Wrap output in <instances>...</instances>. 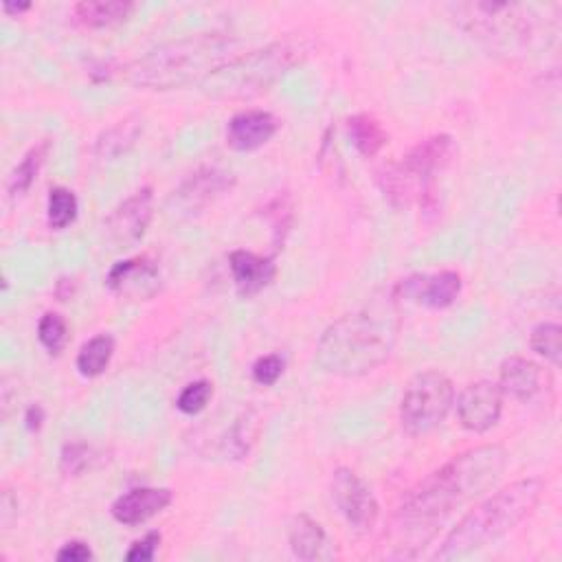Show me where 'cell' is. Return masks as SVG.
I'll return each instance as SVG.
<instances>
[{
  "label": "cell",
  "instance_id": "cell-1",
  "mask_svg": "<svg viewBox=\"0 0 562 562\" xmlns=\"http://www.w3.org/2000/svg\"><path fill=\"white\" fill-rule=\"evenodd\" d=\"M507 465V450L498 443L470 448L428 474L400 505L391 529L389 558H413L424 549L454 507L496 483Z\"/></svg>",
  "mask_w": 562,
  "mask_h": 562
},
{
  "label": "cell",
  "instance_id": "cell-2",
  "mask_svg": "<svg viewBox=\"0 0 562 562\" xmlns=\"http://www.w3.org/2000/svg\"><path fill=\"white\" fill-rule=\"evenodd\" d=\"M402 327L400 299L384 288L362 305L342 314L318 338L314 360L321 371L338 378H358L389 360Z\"/></svg>",
  "mask_w": 562,
  "mask_h": 562
},
{
  "label": "cell",
  "instance_id": "cell-3",
  "mask_svg": "<svg viewBox=\"0 0 562 562\" xmlns=\"http://www.w3.org/2000/svg\"><path fill=\"white\" fill-rule=\"evenodd\" d=\"M448 9L463 31L503 55L538 53L549 48L560 33L558 4L479 0Z\"/></svg>",
  "mask_w": 562,
  "mask_h": 562
},
{
  "label": "cell",
  "instance_id": "cell-4",
  "mask_svg": "<svg viewBox=\"0 0 562 562\" xmlns=\"http://www.w3.org/2000/svg\"><path fill=\"white\" fill-rule=\"evenodd\" d=\"M233 35L211 31L165 42L123 68V77L145 90H176L202 81L228 61Z\"/></svg>",
  "mask_w": 562,
  "mask_h": 562
},
{
  "label": "cell",
  "instance_id": "cell-5",
  "mask_svg": "<svg viewBox=\"0 0 562 562\" xmlns=\"http://www.w3.org/2000/svg\"><path fill=\"white\" fill-rule=\"evenodd\" d=\"M544 483L538 476L518 479L470 509L443 538L437 560H457L479 551L516 529L540 503Z\"/></svg>",
  "mask_w": 562,
  "mask_h": 562
},
{
  "label": "cell",
  "instance_id": "cell-6",
  "mask_svg": "<svg viewBox=\"0 0 562 562\" xmlns=\"http://www.w3.org/2000/svg\"><path fill=\"white\" fill-rule=\"evenodd\" d=\"M305 57L299 40H279L257 50L231 57L206 75L198 86L211 99H244L268 90Z\"/></svg>",
  "mask_w": 562,
  "mask_h": 562
},
{
  "label": "cell",
  "instance_id": "cell-7",
  "mask_svg": "<svg viewBox=\"0 0 562 562\" xmlns=\"http://www.w3.org/2000/svg\"><path fill=\"white\" fill-rule=\"evenodd\" d=\"M454 140L448 134H435L417 143L400 162L386 167L380 187L393 204L422 202L430 193L435 176L450 162Z\"/></svg>",
  "mask_w": 562,
  "mask_h": 562
},
{
  "label": "cell",
  "instance_id": "cell-8",
  "mask_svg": "<svg viewBox=\"0 0 562 562\" xmlns=\"http://www.w3.org/2000/svg\"><path fill=\"white\" fill-rule=\"evenodd\" d=\"M454 404V386L450 378L437 369H426L413 375L400 402L402 428L413 435L435 430Z\"/></svg>",
  "mask_w": 562,
  "mask_h": 562
},
{
  "label": "cell",
  "instance_id": "cell-9",
  "mask_svg": "<svg viewBox=\"0 0 562 562\" xmlns=\"http://www.w3.org/2000/svg\"><path fill=\"white\" fill-rule=\"evenodd\" d=\"M329 494L349 529L356 533H369L375 527L380 516L378 498L351 468H336L331 472Z\"/></svg>",
  "mask_w": 562,
  "mask_h": 562
},
{
  "label": "cell",
  "instance_id": "cell-10",
  "mask_svg": "<svg viewBox=\"0 0 562 562\" xmlns=\"http://www.w3.org/2000/svg\"><path fill=\"white\" fill-rule=\"evenodd\" d=\"M154 215V193L149 187L125 198L105 220V239L112 248H130L138 244Z\"/></svg>",
  "mask_w": 562,
  "mask_h": 562
},
{
  "label": "cell",
  "instance_id": "cell-11",
  "mask_svg": "<svg viewBox=\"0 0 562 562\" xmlns=\"http://www.w3.org/2000/svg\"><path fill=\"white\" fill-rule=\"evenodd\" d=\"M463 281L454 270H439L428 274H411L393 285V292L400 301H411L430 310L450 307L461 294Z\"/></svg>",
  "mask_w": 562,
  "mask_h": 562
},
{
  "label": "cell",
  "instance_id": "cell-12",
  "mask_svg": "<svg viewBox=\"0 0 562 562\" xmlns=\"http://www.w3.org/2000/svg\"><path fill=\"white\" fill-rule=\"evenodd\" d=\"M503 413V393L496 382H470L457 397V415L465 430L485 432L494 428Z\"/></svg>",
  "mask_w": 562,
  "mask_h": 562
},
{
  "label": "cell",
  "instance_id": "cell-13",
  "mask_svg": "<svg viewBox=\"0 0 562 562\" xmlns=\"http://www.w3.org/2000/svg\"><path fill=\"white\" fill-rule=\"evenodd\" d=\"M108 288L125 301H149L160 292V270L147 257H132L116 261L108 277Z\"/></svg>",
  "mask_w": 562,
  "mask_h": 562
},
{
  "label": "cell",
  "instance_id": "cell-14",
  "mask_svg": "<svg viewBox=\"0 0 562 562\" xmlns=\"http://www.w3.org/2000/svg\"><path fill=\"white\" fill-rule=\"evenodd\" d=\"M233 173L220 167H200L178 187V191H173V200L182 211L195 213L222 193H226L233 187Z\"/></svg>",
  "mask_w": 562,
  "mask_h": 562
},
{
  "label": "cell",
  "instance_id": "cell-15",
  "mask_svg": "<svg viewBox=\"0 0 562 562\" xmlns=\"http://www.w3.org/2000/svg\"><path fill=\"white\" fill-rule=\"evenodd\" d=\"M173 494L169 487H132L114 498L110 514L116 522L134 527L169 507Z\"/></svg>",
  "mask_w": 562,
  "mask_h": 562
},
{
  "label": "cell",
  "instance_id": "cell-16",
  "mask_svg": "<svg viewBox=\"0 0 562 562\" xmlns=\"http://www.w3.org/2000/svg\"><path fill=\"white\" fill-rule=\"evenodd\" d=\"M279 121L266 110H244L231 116L226 125V145L235 151H255L270 143Z\"/></svg>",
  "mask_w": 562,
  "mask_h": 562
},
{
  "label": "cell",
  "instance_id": "cell-17",
  "mask_svg": "<svg viewBox=\"0 0 562 562\" xmlns=\"http://www.w3.org/2000/svg\"><path fill=\"white\" fill-rule=\"evenodd\" d=\"M288 542L292 553L305 562H329L336 558V544L323 525L307 514H296L290 518Z\"/></svg>",
  "mask_w": 562,
  "mask_h": 562
},
{
  "label": "cell",
  "instance_id": "cell-18",
  "mask_svg": "<svg viewBox=\"0 0 562 562\" xmlns=\"http://www.w3.org/2000/svg\"><path fill=\"white\" fill-rule=\"evenodd\" d=\"M228 268L235 281V290L241 299L259 294L277 277V266L272 257H263L244 248H237L228 255Z\"/></svg>",
  "mask_w": 562,
  "mask_h": 562
},
{
  "label": "cell",
  "instance_id": "cell-19",
  "mask_svg": "<svg viewBox=\"0 0 562 562\" xmlns=\"http://www.w3.org/2000/svg\"><path fill=\"white\" fill-rule=\"evenodd\" d=\"M542 369L522 356H509L498 369V389L503 395L516 402L533 400L542 389Z\"/></svg>",
  "mask_w": 562,
  "mask_h": 562
},
{
  "label": "cell",
  "instance_id": "cell-20",
  "mask_svg": "<svg viewBox=\"0 0 562 562\" xmlns=\"http://www.w3.org/2000/svg\"><path fill=\"white\" fill-rule=\"evenodd\" d=\"M143 132V116L140 114H127L108 130H103L94 140V156L101 160H114L123 154H127L136 138Z\"/></svg>",
  "mask_w": 562,
  "mask_h": 562
},
{
  "label": "cell",
  "instance_id": "cell-21",
  "mask_svg": "<svg viewBox=\"0 0 562 562\" xmlns=\"http://www.w3.org/2000/svg\"><path fill=\"white\" fill-rule=\"evenodd\" d=\"M77 20L88 29H108L121 24L134 11L130 0H83L75 4Z\"/></svg>",
  "mask_w": 562,
  "mask_h": 562
},
{
  "label": "cell",
  "instance_id": "cell-22",
  "mask_svg": "<svg viewBox=\"0 0 562 562\" xmlns=\"http://www.w3.org/2000/svg\"><path fill=\"white\" fill-rule=\"evenodd\" d=\"M347 134L364 158H373L380 154V149L386 145L389 136L382 123L371 114H353L347 119Z\"/></svg>",
  "mask_w": 562,
  "mask_h": 562
},
{
  "label": "cell",
  "instance_id": "cell-23",
  "mask_svg": "<svg viewBox=\"0 0 562 562\" xmlns=\"http://www.w3.org/2000/svg\"><path fill=\"white\" fill-rule=\"evenodd\" d=\"M114 356V338L110 334H97L81 345L77 351V371L83 378L101 375Z\"/></svg>",
  "mask_w": 562,
  "mask_h": 562
},
{
  "label": "cell",
  "instance_id": "cell-24",
  "mask_svg": "<svg viewBox=\"0 0 562 562\" xmlns=\"http://www.w3.org/2000/svg\"><path fill=\"white\" fill-rule=\"evenodd\" d=\"M48 149H50V140H40L22 156V160L15 165V169L11 171L9 182H7V191L11 198L24 195L31 189V184L35 182V178L48 156Z\"/></svg>",
  "mask_w": 562,
  "mask_h": 562
},
{
  "label": "cell",
  "instance_id": "cell-25",
  "mask_svg": "<svg viewBox=\"0 0 562 562\" xmlns=\"http://www.w3.org/2000/svg\"><path fill=\"white\" fill-rule=\"evenodd\" d=\"M79 211V202L77 195L66 189V187H53L46 200V220L48 226L55 231H61L66 226H70L77 217Z\"/></svg>",
  "mask_w": 562,
  "mask_h": 562
},
{
  "label": "cell",
  "instance_id": "cell-26",
  "mask_svg": "<svg viewBox=\"0 0 562 562\" xmlns=\"http://www.w3.org/2000/svg\"><path fill=\"white\" fill-rule=\"evenodd\" d=\"M529 347L538 356L549 360L553 367H560V362H562V327L551 321L538 323L529 334Z\"/></svg>",
  "mask_w": 562,
  "mask_h": 562
},
{
  "label": "cell",
  "instance_id": "cell-27",
  "mask_svg": "<svg viewBox=\"0 0 562 562\" xmlns=\"http://www.w3.org/2000/svg\"><path fill=\"white\" fill-rule=\"evenodd\" d=\"M37 340L48 353H59L68 340V325L59 312H46L37 323Z\"/></svg>",
  "mask_w": 562,
  "mask_h": 562
},
{
  "label": "cell",
  "instance_id": "cell-28",
  "mask_svg": "<svg viewBox=\"0 0 562 562\" xmlns=\"http://www.w3.org/2000/svg\"><path fill=\"white\" fill-rule=\"evenodd\" d=\"M211 395H213V384L209 380H195L180 391L176 406L184 415H198L200 411L206 408Z\"/></svg>",
  "mask_w": 562,
  "mask_h": 562
},
{
  "label": "cell",
  "instance_id": "cell-29",
  "mask_svg": "<svg viewBox=\"0 0 562 562\" xmlns=\"http://www.w3.org/2000/svg\"><path fill=\"white\" fill-rule=\"evenodd\" d=\"M255 422H257V419H255L252 415H241V417L233 424V428H231V432H228V439H226V452L233 454L235 459L244 457V454L250 450V446H252V441H255V437H257Z\"/></svg>",
  "mask_w": 562,
  "mask_h": 562
},
{
  "label": "cell",
  "instance_id": "cell-30",
  "mask_svg": "<svg viewBox=\"0 0 562 562\" xmlns=\"http://www.w3.org/2000/svg\"><path fill=\"white\" fill-rule=\"evenodd\" d=\"M92 459H94V452L88 443L72 441V443H66L61 448L59 468L66 476H77V474H81L83 470H88L92 465Z\"/></svg>",
  "mask_w": 562,
  "mask_h": 562
},
{
  "label": "cell",
  "instance_id": "cell-31",
  "mask_svg": "<svg viewBox=\"0 0 562 562\" xmlns=\"http://www.w3.org/2000/svg\"><path fill=\"white\" fill-rule=\"evenodd\" d=\"M283 369H285L283 358H281L279 353H268V356L257 358L250 371H252V380H255L257 384H261V386H272V384L281 378Z\"/></svg>",
  "mask_w": 562,
  "mask_h": 562
},
{
  "label": "cell",
  "instance_id": "cell-32",
  "mask_svg": "<svg viewBox=\"0 0 562 562\" xmlns=\"http://www.w3.org/2000/svg\"><path fill=\"white\" fill-rule=\"evenodd\" d=\"M160 531H149L145 533L140 540H136L130 551L125 553V560L127 562H151L158 553V547H160Z\"/></svg>",
  "mask_w": 562,
  "mask_h": 562
},
{
  "label": "cell",
  "instance_id": "cell-33",
  "mask_svg": "<svg viewBox=\"0 0 562 562\" xmlns=\"http://www.w3.org/2000/svg\"><path fill=\"white\" fill-rule=\"evenodd\" d=\"M59 562H88L94 558L92 549L88 547V542L83 540H70L66 544H61V549L55 555Z\"/></svg>",
  "mask_w": 562,
  "mask_h": 562
},
{
  "label": "cell",
  "instance_id": "cell-34",
  "mask_svg": "<svg viewBox=\"0 0 562 562\" xmlns=\"http://www.w3.org/2000/svg\"><path fill=\"white\" fill-rule=\"evenodd\" d=\"M24 422H26V428L29 430H40L42 428V422H44V408L40 404H31L24 413Z\"/></svg>",
  "mask_w": 562,
  "mask_h": 562
},
{
  "label": "cell",
  "instance_id": "cell-35",
  "mask_svg": "<svg viewBox=\"0 0 562 562\" xmlns=\"http://www.w3.org/2000/svg\"><path fill=\"white\" fill-rule=\"evenodd\" d=\"M15 509H18V501H13L11 492L4 490V494H2V512H0V520H2L4 527L11 525V520H13L11 516H15Z\"/></svg>",
  "mask_w": 562,
  "mask_h": 562
},
{
  "label": "cell",
  "instance_id": "cell-36",
  "mask_svg": "<svg viewBox=\"0 0 562 562\" xmlns=\"http://www.w3.org/2000/svg\"><path fill=\"white\" fill-rule=\"evenodd\" d=\"M2 9H4V13H15V15H20V13H24V11L31 9V2H4Z\"/></svg>",
  "mask_w": 562,
  "mask_h": 562
}]
</instances>
